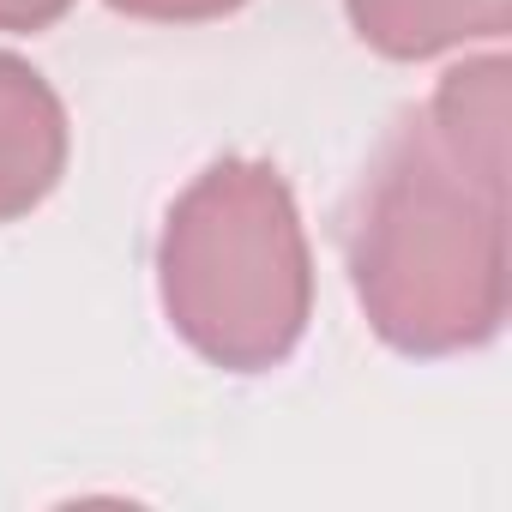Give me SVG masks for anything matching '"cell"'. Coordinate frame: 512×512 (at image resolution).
I'll return each mask as SVG.
<instances>
[{
    "mask_svg": "<svg viewBox=\"0 0 512 512\" xmlns=\"http://www.w3.org/2000/svg\"><path fill=\"white\" fill-rule=\"evenodd\" d=\"M506 79L500 55L452 67L344 211L356 302L404 356L482 350L506 326Z\"/></svg>",
    "mask_w": 512,
    "mask_h": 512,
    "instance_id": "1",
    "label": "cell"
},
{
    "mask_svg": "<svg viewBox=\"0 0 512 512\" xmlns=\"http://www.w3.org/2000/svg\"><path fill=\"white\" fill-rule=\"evenodd\" d=\"M157 290L211 368H278L314 314V260L284 175L253 157L211 163L163 217Z\"/></svg>",
    "mask_w": 512,
    "mask_h": 512,
    "instance_id": "2",
    "label": "cell"
},
{
    "mask_svg": "<svg viewBox=\"0 0 512 512\" xmlns=\"http://www.w3.org/2000/svg\"><path fill=\"white\" fill-rule=\"evenodd\" d=\"M73 0H0V31H49Z\"/></svg>",
    "mask_w": 512,
    "mask_h": 512,
    "instance_id": "6",
    "label": "cell"
},
{
    "mask_svg": "<svg viewBox=\"0 0 512 512\" xmlns=\"http://www.w3.org/2000/svg\"><path fill=\"white\" fill-rule=\"evenodd\" d=\"M127 19H157V25H199V19H223L247 0H109Z\"/></svg>",
    "mask_w": 512,
    "mask_h": 512,
    "instance_id": "5",
    "label": "cell"
},
{
    "mask_svg": "<svg viewBox=\"0 0 512 512\" xmlns=\"http://www.w3.org/2000/svg\"><path fill=\"white\" fill-rule=\"evenodd\" d=\"M344 7L356 37L392 61H428L512 31V0H344Z\"/></svg>",
    "mask_w": 512,
    "mask_h": 512,
    "instance_id": "4",
    "label": "cell"
},
{
    "mask_svg": "<svg viewBox=\"0 0 512 512\" xmlns=\"http://www.w3.org/2000/svg\"><path fill=\"white\" fill-rule=\"evenodd\" d=\"M67 169V109L37 67L0 49V223L55 193Z\"/></svg>",
    "mask_w": 512,
    "mask_h": 512,
    "instance_id": "3",
    "label": "cell"
}]
</instances>
